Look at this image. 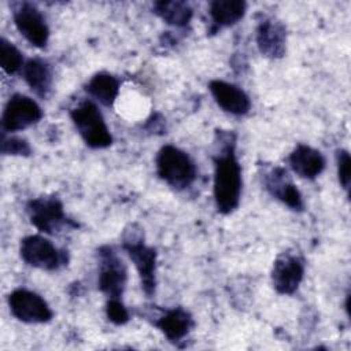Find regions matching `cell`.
<instances>
[{"mask_svg":"<svg viewBox=\"0 0 351 351\" xmlns=\"http://www.w3.org/2000/svg\"><path fill=\"white\" fill-rule=\"evenodd\" d=\"M265 186L269 193L288 206L293 211H302L304 207L300 191L291 180L288 171L282 167H273L265 176Z\"/></svg>","mask_w":351,"mask_h":351,"instance_id":"cell-12","label":"cell"},{"mask_svg":"<svg viewBox=\"0 0 351 351\" xmlns=\"http://www.w3.org/2000/svg\"><path fill=\"white\" fill-rule=\"evenodd\" d=\"M152 10L163 22L176 27L186 26L193 16L192 7L186 1L180 0L156 1L154 3Z\"/></svg>","mask_w":351,"mask_h":351,"instance_id":"cell-20","label":"cell"},{"mask_svg":"<svg viewBox=\"0 0 351 351\" xmlns=\"http://www.w3.org/2000/svg\"><path fill=\"white\" fill-rule=\"evenodd\" d=\"M155 326L166 336L167 340L176 343L182 340L195 326L192 314L184 307L165 310L155 319Z\"/></svg>","mask_w":351,"mask_h":351,"instance_id":"cell-15","label":"cell"},{"mask_svg":"<svg viewBox=\"0 0 351 351\" xmlns=\"http://www.w3.org/2000/svg\"><path fill=\"white\" fill-rule=\"evenodd\" d=\"M156 173L167 185L177 191L191 186L197 176L192 158L176 145H163L156 155Z\"/></svg>","mask_w":351,"mask_h":351,"instance_id":"cell-2","label":"cell"},{"mask_svg":"<svg viewBox=\"0 0 351 351\" xmlns=\"http://www.w3.org/2000/svg\"><path fill=\"white\" fill-rule=\"evenodd\" d=\"M43 118V110L32 97L15 93L4 106L1 115V126L4 133L23 130Z\"/></svg>","mask_w":351,"mask_h":351,"instance_id":"cell-10","label":"cell"},{"mask_svg":"<svg viewBox=\"0 0 351 351\" xmlns=\"http://www.w3.org/2000/svg\"><path fill=\"white\" fill-rule=\"evenodd\" d=\"M11 314L26 324H45L52 319V310L47 300L26 288H16L8 295Z\"/></svg>","mask_w":351,"mask_h":351,"instance_id":"cell-9","label":"cell"},{"mask_svg":"<svg viewBox=\"0 0 351 351\" xmlns=\"http://www.w3.org/2000/svg\"><path fill=\"white\" fill-rule=\"evenodd\" d=\"M19 255L22 261L36 269L53 271L69 262V254L41 234H30L21 240Z\"/></svg>","mask_w":351,"mask_h":351,"instance_id":"cell-5","label":"cell"},{"mask_svg":"<svg viewBox=\"0 0 351 351\" xmlns=\"http://www.w3.org/2000/svg\"><path fill=\"white\" fill-rule=\"evenodd\" d=\"M70 118L88 147L101 149L112 144V136L104 117L92 100H82L74 106L70 110Z\"/></svg>","mask_w":351,"mask_h":351,"instance_id":"cell-3","label":"cell"},{"mask_svg":"<svg viewBox=\"0 0 351 351\" xmlns=\"http://www.w3.org/2000/svg\"><path fill=\"white\" fill-rule=\"evenodd\" d=\"M1 154L3 155H16V156H29L32 154V148L29 143L22 137L5 136L3 133L1 138Z\"/></svg>","mask_w":351,"mask_h":351,"instance_id":"cell-22","label":"cell"},{"mask_svg":"<svg viewBox=\"0 0 351 351\" xmlns=\"http://www.w3.org/2000/svg\"><path fill=\"white\" fill-rule=\"evenodd\" d=\"M128 282V269L110 245L99 248V289L107 299H121Z\"/></svg>","mask_w":351,"mask_h":351,"instance_id":"cell-7","label":"cell"},{"mask_svg":"<svg viewBox=\"0 0 351 351\" xmlns=\"http://www.w3.org/2000/svg\"><path fill=\"white\" fill-rule=\"evenodd\" d=\"M25 62L22 52L8 40L1 37L0 40V66L7 74H15L22 70Z\"/></svg>","mask_w":351,"mask_h":351,"instance_id":"cell-21","label":"cell"},{"mask_svg":"<svg viewBox=\"0 0 351 351\" xmlns=\"http://www.w3.org/2000/svg\"><path fill=\"white\" fill-rule=\"evenodd\" d=\"M304 277L303 259L292 252L277 256L271 269V284L277 293L292 295L298 291Z\"/></svg>","mask_w":351,"mask_h":351,"instance_id":"cell-11","label":"cell"},{"mask_svg":"<svg viewBox=\"0 0 351 351\" xmlns=\"http://www.w3.org/2000/svg\"><path fill=\"white\" fill-rule=\"evenodd\" d=\"M219 149L213 156V195L219 214H232L240 204L243 178L241 166L236 156V137L232 132H217Z\"/></svg>","mask_w":351,"mask_h":351,"instance_id":"cell-1","label":"cell"},{"mask_svg":"<svg viewBox=\"0 0 351 351\" xmlns=\"http://www.w3.org/2000/svg\"><path fill=\"white\" fill-rule=\"evenodd\" d=\"M208 89L218 107L225 112L241 117L251 110V100L248 95L232 82L213 80L208 82Z\"/></svg>","mask_w":351,"mask_h":351,"instance_id":"cell-13","label":"cell"},{"mask_svg":"<svg viewBox=\"0 0 351 351\" xmlns=\"http://www.w3.org/2000/svg\"><path fill=\"white\" fill-rule=\"evenodd\" d=\"M291 169L302 178L314 180L325 169L324 155L306 144H298L288 158Z\"/></svg>","mask_w":351,"mask_h":351,"instance_id":"cell-16","label":"cell"},{"mask_svg":"<svg viewBox=\"0 0 351 351\" xmlns=\"http://www.w3.org/2000/svg\"><path fill=\"white\" fill-rule=\"evenodd\" d=\"M256 44L262 55L270 59L282 58L287 47L285 26L273 18H265L256 27Z\"/></svg>","mask_w":351,"mask_h":351,"instance_id":"cell-14","label":"cell"},{"mask_svg":"<svg viewBox=\"0 0 351 351\" xmlns=\"http://www.w3.org/2000/svg\"><path fill=\"white\" fill-rule=\"evenodd\" d=\"M12 19L18 32L36 48H45L49 40V27L40 10L27 1L12 3Z\"/></svg>","mask_w":351,"mask_h":351,"instance_id":"cell-8","label":"cell"},{"mask_svg":"<svg viewBox=\"0 0 351 351\" xmlns=\"http://www.w3.org/2000/svg\"><path fill=\"white\" fill-rule=\"evenodd\" d=\"M122 247L138 273L143 292L151 298L156 289V250L147 245L143 234L134 230L126 232Z\"/></svg>","mask_w":351,"mask_h":351,"instance_id":"cell-4","label":"cell"},{"mask_svg":"<svg viewBox=\"0 0 351 351\" xmlns=\"http://www.w3.org/2000/svg\"><path fill=\"white\" fill-rule=\"evenodd\" d=\"M336 163H337V178L340 185L348 192L350 189V180H351V159L350 154L346 149H339L336 154Z\"/></svg>","mask_w":351,"mask_h":351,"instance_id":"cell-23","label":"cell"},{"mask_svg":"<svg viewBox=\"0 0 351 351\" xmlns=\"http://www.w3.org/2000/svg\"><path fill=\"white\" fill-rule=\"evenodd\" d=\"M247 11L243 0H214L210 3V16L217 29L236 25Z\"/></svg>","mask_w":351,"mask_h":351,"instance_id":"cell-19","label":"cell"},{"mask_svg":"<svg viewBox=\"0 0 351 351\" xmlns=\"http://www.w3.org/2000/svg\"><path fill=\"white\" fill-rule=\"evenodd\" d=\"M119 80L106 71L96 73L85 85V90L88 92V95H90L95 100L106 107H111L115 103L119 95Z\"/></svg>","mask_w":351,"mask_h":351,"instance_id":"cell-18","label":"cell"},{"mask_svg":"<svg viewBox=\"0 0 351 351\" xmlns=\"http://www.w3.org/2000/svg\"><path fill=\"white\" fill-rule=\"evenodd\" d=\"M106 314L107 318L115 325H123L129 321V311L121 299H107Z\"/></svg>","mask_w":351,"mask_h":351,"instance_id":"cell-24","label":"cell"},{"mask_svg":"<svg viewBox=\"0 0 351 351\" xmlns=\"http://www.w3.org/2000/svg\"><path fill=\"white\" fill-rule=\"evenodd\" d=\"M22 77L29 88L41 99H47L52 90V69L43 59H29L22 67Z\"/></svg>","mask_w":351,"mask_h":351,"instance_id":"cell-17","label":"cell"},{"mask_svg":"<svg viewBox=\"0 0 351 351\" xmlns=\"http://www.w3.org/2000/svg\"><path fill=\"white\" fill-rule=\"evenodd\" d=\"M32 225L43 233L55 234L64 228H77L64 213L63 203L56 196H40L26 206Z\"/></svg>","mask_w":351,"mask_h":351,"instance_id":"cell-6","label":"cell"}]
</instances>
